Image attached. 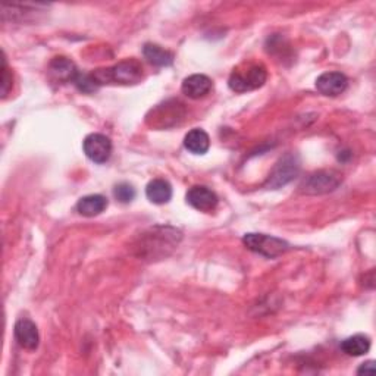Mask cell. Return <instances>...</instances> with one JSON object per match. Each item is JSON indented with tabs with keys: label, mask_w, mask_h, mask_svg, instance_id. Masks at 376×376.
Instances as JSON below:
<instances>
[{
	"label": "cell",
	"mask_w": 376,
	"mask_h": 376,
	"mask_svg": "<svg viewBox=\"0 0 376 376\" xmlns=\"http://www.w3.org/2000/svg\"><path fill=\"white\" fill-rule=\"evenodd\" d=\"M92 77L97 87L105 84H121V85H131L140 82L143 78V66L139 61L128 59L119 62L111 68L105 70H97L92 73Z\"/></svg>",
	"instance_id": "1"
},
{
	"label": "cell",
	"mask_w": 376,
	"mask_h": 376,
	"mask_svg": "<svg viewBox=\"0 0 376 376\" xmlns=\"http://www.w3.org/2000/svg\"><path fill=\"white\" fill-rule=\"evenodd\" d=\"M181 240V232L169 227H156L144 234V243H142L140 250L156 258L159 254H166V249H174Z\"/></svg>",
	"instance_id": "2"
},
{
	"label": "cell",
	"mask_w": 376,
	"mask_h": 376,
	"mask_svg": "<svg viewBox=\"0 0 376 376\" xmlns=\"http://www.w3.org/2000/svg\"><path fill=\"white\" fill-rule=\"evenodd\" d=\"M266 78L268 73L262 63H250L244 70H234L228 84L232 92L246 93L262 87Z\"/></svg>",
	"instance_id": "3"
},
{
	"label": "cell",
	"mask_w": 376,
	"mask_h": 376,
	"mask_svg": "<svg viewBox=\"0 0 376 376\" xmlns=\"http://www.w3.org/2000/svg\"><path fill=\"white\" fill-rule=\"evenodd\" d=\"M243 243L249 250L265 256L268 259H275L289 249L288 243L281 240V238L265 234H246Z\"/></svg>",
	"instance_id": "4"
},
{
	"label": "cell",
	"mask_w": 376,
	"mask_h": 376,
	"mask_svg": "<svg viewBox=\"0 0 376 376\" xmlns=\"http://www.w3.org/2000/svg\"><path fill=\"white\" fill-rule=\"evenodd\" d=\"M343 181L335 170H319L307 177L301 184V192L306 194H327L334 192Z\"/></svg>",
	"instance_id": "5"
},
{
	"label": "cell",
	"mask_w": 376,
	"mask_h": 376,
	"mask_svg": "<svg viewBox=\"0 0 376 376\" xmlns=\"http://www.w3.org/2000/svg\"><path fill=\"white\" fill-rule=\"evenodd\" d=\"M299 170L300 165L297 158L294 155H287L282 159H280V162L275 165V168H273L272 174L269 175V180L266 182V187L277 190V188L292 182L297 177Z\"/></svg>",
	"instance_id": "6"
},
{
	"label": "cell",
	"mask_w": 376,
	"mask_h": 376,
	"mask_svg": "<svg viewBox=\"0 0 376 376\" xmlns=\"http://www.w3.org/2000/svg\"><path fill=\"white\" fill-rule=\"evenodd\" d=\"M82 149L85 156L94 163H105L112 155V142L104 134H90L84 139Z\"/></svg>",
	"instance_id": "7"
},
{
	"label": "cell",
	"mask_w": 376,
	"mask_h": 376,
	"mask_svg": "<svg viewBox=\"0 0 376 376\" xmlns=\"http://www.w3.org/2000/svg\"><path fill=\"white\" fill-rule=\"evenodd\" d=\"M187 203L200 212H212L218 206V196L204 185H194L187 193Z\"/></svg>",
	"instance_id": "8"
},
{
	"label": "cell",
	"mask_w": 376,
	"mask_h": 376,
	"mask_svg": "<svg viewBox=\"0 0 376 376\" xmlns=\"http://www.w3.org/2000/svg\"><path fill=\"white\" fill-rule=\"evenodd\" d=\"M349 85V80L341 73H323L316 80V89L320 94L335 97L343 94Z\"/></svg>",
	"instance_id": "9"
},
{
	"label": "cell",
	"mask_w": 376,
	"mask_h": 376,
	"mask_svg": "<svg viewBox=\"0 0 376 376\" xmlns=\"http://www.w3.org/2000/svg\"><path fill=\"white\" fill-rule=\"evenodd\" d=\"M15 338L25 350H36L40 344L37 325L30 319H20L15 323Z\"/></svg>",
	"instance_id": "10"
},
{
	"label": "cell",
	"mask_w": 376,
	"mask_h": 376,
	"mask_svg": "<svg viewBox=\"0 0 376 376\" xmlns=\"http://www.w3.org/2000/svg\"><path fill=\"white\" fill-rule=\"evenodd\" d=\"M212 85H213L212 80L208 75L193 74L182 81L181 90L187 97L197 100V99L208 96L212 90Z\"/></svg>",
	"instance_id": "11"
},
{
	"label": "cell",
	"mask_w": 376,
	"mask_h": 376,
	"mask_svg": "<svg viewBox=\"0 0 376 376\" xmlns=\"http://www.w3.org/2000/svg\"><path fill=\"white\" fill-rule=\"evenodd\" d=\"M49 74L56 82H74L77 75L80 74L75 63L63 56L55 58L49 65Z\"/></svg>",
	"instance_id": "12"
},
{
	"label": "cell",
	"mask_w": 376,
	"mask_h": 376,
	"mask_svg": "<svg viewBox=\"0 0 376 376\" xmlns=\"http://www.w3.org/2000/svg\"><path fill=\"white\" fill-rule=\"evenodd\" d=\"M108 208V199L101 194H92L85 196L78 200L77 203V211L80 215L93 218L100 215L101 212H105Z\"/></svg>",
	"instance_id": "13"
},
{
	"label": "cell",
	"mask_w": 376,
	"mask_h": 376,
	"mask_svg": "<svg viewBox=\"0 0 376 376\" xmlns=\"http://www.w3.org/2000/svg\"><path fill=\"white\" fill-rule=\"evenodd\" d=\"M184 146L188 151H192L193 155H204L211 147V139L206 131L194 128L187 132L184 139Z\"/></svg>",
	"instance_id": "14"
},
{
	"label": "cell",
	"mask_w": 376,
	"mask_h": 376,
	"mask_svg": "<svg viewBox=\"0 0 376 376\" xmlns=\"http://www.w3.org/2000/svg\"><path fill=\"white\" fill-rule=\"evenodd\" d=\"M147 199L155 204H165L173 197V187L165 180H153L146 187Z\"/></svg>",
	"instance_id": "15"
},
{
	"label": "cell",
	"mask_w": 376,
	"mask_h": 376,
	"mask_svg": "<svg viewBox=\"0 0 376 376\" xmlns=\"http://www.w3.org/2000/svg\"><path fill=\"white\" fill-rule=\"evenodd\" d=\"M341 350H343L347 356L353 357L363 356L370 350V339L363 334H356L341 343Z\"/></svg>",
	"instance_id": "16"
},
{
	"label": "cell",
	"mask_w": 376,
	"mask_h": 376,
	"mask_svg": "<svg viewBox=\"0 0 376 376\" xmlns=\"http://www.w3.org/2000/svg\"><path fill=\"white\" fill-rule=\"evenodd\" d=\"M144 58L155 66H170L174 63V55L158 44L147 43L143 49Z\"/></svg>",
	"instance_id": "17"
},
{
	"label": "cell",
	"mask_w": 376,
	"mask_h": 376,
	"mask_svg": "<svg viewBox=\"0 0 376 376\" xmlns=\"http://www.w3.org/2000/svg\"><path fill=\"white\" fill-rule=\"evenodd\" d=\"M113 196L121 203H131L135 199V188L128 182H121L113 188Z\"/></svg>",
	"instance_id": "18"
},
{
	"label": "cell",
	"mask_w": 376,
	"mask_h": 376,
	"mask_svg": "<svg viewBox=\"0 0 376 376\" xmlns=\"http://www.w3.org/2000/svg\"><path fill=\"white\" fill-rule=\"evenodd\" d=\"M11 87H12V75L9 73L6 58L4 55V59H2V96L4 97L9 93Z\"/></svg>",
	"instance_id": "19"
},
{
	"label": "cell",
	"mask_w": 376,
	"mask_h": 376,
	"mask_svg": "<svg viewBox=\"0 0 376 376\" xmlns=\"http://www.w3.org/2000/svg\"><path fill=\"white\" fill-rule=\"evenodd\" d=\"M357 373H358V375H363V373H365V375H366V373L373 375V373H375V362H373V361H369V362L361 365V368L357 369Z\"/></svg>",
	"instance_id": "20"
}]
</instances>
